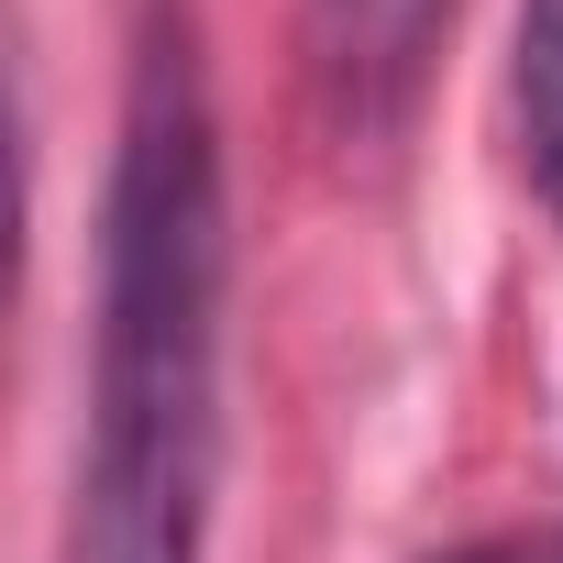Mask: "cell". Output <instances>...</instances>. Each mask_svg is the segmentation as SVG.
Listing matches in <instances>:
<instances>
[{
  "mask_svg": "<svg viewBox=\"0 0 563 563\" xmlns=\"http://www.w3.org/2000/svg\"><path fill=\"white\" fill-rule=\"evenodd\" d=\"M442 12L453 0H310V78H321V100L354 133L387 122L420 89V67H431Z\"/></svg>",
  "mask_w": 563,
  "mask_h": 563,
  "instance_id": "2",
  "label": "cell"
},
{
  "mask_svg": "<svg viewBox=\"0 0 563 563\" xmlns=\"http://www.w3.org/2000/svg\"><path fill=\"white\" fill-rule=\"evenodd\" d=\"M221 111L188 0H144L100 188V354L67 563H199L221 475Z\"/></svg>",
  "mask_w": 563,
  "mask_h": 563,
  "instance_id": "1",
  "label": "cell"
},
{
  "mask_svg": "<svg viewBox=\"0 0 563 563\" xmlns=\"http://www.w3.org/2000/svg\"><path fill=\"white\" fill-rule=\"evenodd\" d=\"M508 100H519V166H530V199H541L552 232H563V0H519V67H508Z\"/></svg>",
  "mask_w": 563,
  "mask_h": 563,
  "instance_id": "3",
  "label": "cell"
},
{
  "mask_svg": "<svg viewBox=\"0 0 563 563\" xmlns=\"http://www.w3.org/2000/svg\"><path fill=\"white\" fill-rule=\"evenodd\" d=\"M442 563H563V530H497V541H464Z\"/></svg>",
  "mask_w": 563,
  "mask_h": 563,
  "instance_id": "4",
  "label": "cell"
}]
</instances>
